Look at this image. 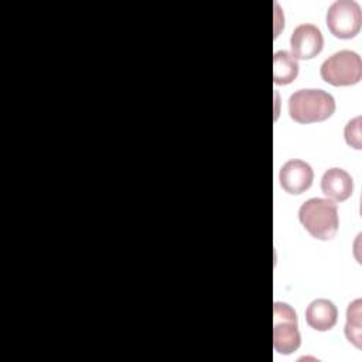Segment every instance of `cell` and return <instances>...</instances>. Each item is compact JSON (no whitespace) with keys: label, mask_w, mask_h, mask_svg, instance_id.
<instances>
[{"label":"cell","mask_w":362,"mask_h":362,"mask_svg":"<svg viewBox=\"0 0 362 362\" xmlns=\"http://www.w3.org/2000/svg\"><path fill=\"white\" fill-rule=\"evenodd\" d=\"M298 219L315 239L329 240L335 236L339 218L337 204L328 198H310L298 209Z\"/></svg>","instance_id":"7a4b0ae2"},{"label":"cell","mask_w":362,"mask_h":362,"mask_svg":"<svg viewBox=\"0 0 362 362\" xmlns=\"http://www.w3.org/2000/svg\"><path fill=\"white\" fill-rule=\"evenodd\" d=\"M321 191L331 201H345L352 195V177L342 168H328L321 177Z\"/></svg>","instance_id":"ba28073f"},{"label":"cell","mask_w":362,"mask_h":362,"mask_svg":"<svg viewBox=\"0 0 362 362\" xmlns=\"http://www.w3.org/2000/svg\"><path fill=\"white\" fill-rule=\"evenodd\" d=\"M320 75L332 86L355 85L362 78V59L355 51L341 49L321 64Z\"/></svg>","instance_id":"3957f363"},{"label":"cell","mask_w":362,"mask_h":362,"mask_svg":"<svg viewBox=\"0 0 362 362\" xmlns=\"http://www.w3.org/2000/svg\"><path fill=\"white\" fill-rule=\"evenodd\" d=\"M298 75V62L288 51H276L273 57V81L276 85H288Z\"/></svg>","instance_id":"30bf717a"},{"label":"cell","mask_w":362,"mask_h":362,"mask_svg":"<svg viewBox=\"0 0 362 362\" xmlns=\"http://www.w3.org/2000/svg\"><path fill=\"white\" fill-rule=\"evenodd\" d=\"M314 180V171L311 165L303 160H288L283 164L279 174V181L281 188L291 194H303L307 191Z\"/></svg>","instance_id":"52a82bcc"},{"label":"cell","mask_w":362,"mask_h":362,"mask_svg":"<svg viewBox=\"0 0 362 362\" xmlns=\"http://www.w3.org/2000/svg\"><path fill=\"white\" fill-rule=\"evenodd\" d=\"M327 27L329 33L342 40L354 38L362 24V11L354 0H335L327 10Z\"/></svg>","instance_id":"5b68a950"},{"label":"cell","mask_w":362,"mask_h":362,"mask_svg":"<svg viewBox=\"0 0 362 362\" xmlns=\"http://www.w3.org/2000/svg\"><path fill=\"white\" fill-rule=\"evenodd\" d=\"M361 298H356L352 303H349L346 308V324L344 329L346 339L358 349L361 348Z\"/></svg>","instance_id":"8fae6325"},{"label":"cell","mask_w":362,"mask_h":362,"mask_svg":"<svg viewBox=\"0 0 362 362\" xmlns=\"http://www.w3.org/2000/svg\"><path fill=\"white\" fill-rule=\"evenodd\" d=\"M338 320V310L331 300L317 298L305 308V322L315 331H329Z\"/></svg>","instance_id":"9c48e42d"},{"label":"cell","mask_w":362,"mask_h":362,"mask_svg":"<svg viewBox=\"0 0 362 362\" xmlns=\"http://www.w3.org/2000/svg\"><path fill=\"white\" fill-rule=\"evenodd\" d=\"M301 335L298 331L297 314L287 303L276 301L273 307V346L283 355H290L298 349Z\"/></svg>","instance_id":"277c9868"},{"label":"cell","mask_w":362,"mask_h":362,"mask_svg":"<svg viewBox=\"0 0 362 362\" xmlns=\"http://www.w3.org/2000/svg\"><path fill=\"white\" fill-rule=\"evenodd\" d=\"M291 55L296 59H311L317 57L324 47L321 30L314 24H300L290 37Z\"/></svg>","instance_id":"8992f818"},{"label":"cell","mask_w":362,"mask_h":362,"mask_svg":"<svg viewBox=\"0 0 362 362\" xmlns=\"http://www.w3.org/2000/svg\"><path fill=\"white\" fill-rule=\"evenodd\" d=\"M334 112L335 99L322 89H300L288 99V115L301 124L324 122Z\"/></svg>","instance_id":"6da1fadb"},{"label":"cell","mask_w":362,"mask_h":362,"mask_svg":"<svg viewBox=\"0 0 362 362\" xmlns=\"http://www.w3.org/2000/svg\"><path fill=\"white\" fill-rule=\"evenodd\" d=\"M344 136H345V141L356 148L361 150L362 148V134H361V116L354 117L352 120H349L345 126L344 130Z\"/></svg>","instance_id":"7c38bea8"}]
</instances>
